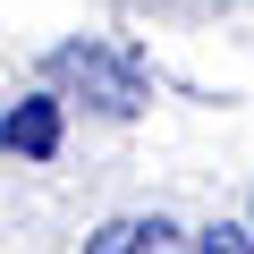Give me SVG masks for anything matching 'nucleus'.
<instances>
[{
    "instance_id": "4",
    "label": "nucleus",
    "mask_w": 254,
    "mask_h": 254,
    "mask_svg": "<svg viewBox=\"0 0 254 254\" xmlns=\"http://www.w3.org/2000/svg\"><path fill=\"white\" fill-rule=\"evenodd\" d=\"M195 254H254V229H229V220H212V229L195 237Z\"/></svg>"
},
{
    "instance_id": "3",
    "label": "nucleus",
    "mask_w": 254,
    "mask_h": 254,
    "mask_svg": "<svg viewBox=\"0 0 254 254\" xmlns=\"http://www.w3.org/2000/svg\"><path fill=\"white\" fill-rule=\"evenodd\" d=\"M0 144L26 153V161H51L60 153V102L51 93H26L17 110H0Z\"/></svg>"
},
{
    "instance_id": "2",
    "label": "nucleus",
    "mask_w": 254,
    "mask_h": 254,
    "mask_svg": "<svg viewBox=\"0 0 254 254\" xmlns=\"http://www.w3.org/2000/svg\"><path fill=\"white\" fill-rule=\"evenodd\" d=\"M85 254H195V237L161 212H136V220H102L85 237Z\"/></svg>"
},
{
    "instance_id": "1",
    "label": "nucleus",
    "mask_w": 254,
    "mask_h": 254,
    "mask_svg": "<svg viewBox=\"0 0 254 254\" xmlns=\"http://www.w3.org/2000/svg\"><path fill=\"white\" fill-rule=\"evenodd\" d=\"M51 68H60L68 85H85V102H93V110H110V119H136V110H144V68L127 60V51H102V43H68Z\"/></svg>"
}]
</instances>
